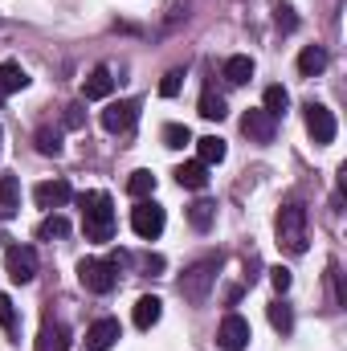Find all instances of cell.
<instances>
[{
	"instance_id": "1",
	"label": "cell",
	"mask_w": 347,
	"mask_h": 351,
	"mask_svg": "<svg viewBox=\"0 0 347 351\" xmlns=\"http://www.w3.org/2000/svg\"><path fill=\"white\" fill-rule=\"evenodd\" d=\"M78 208H82L86 241H110L115 237V204H110L106 192H82L78 196Z\"/></svg>"
},
{
	"instance_id": "2",
	"label": "cell",
	"mask_w": 347,
	"mask_h": 351,
	"mask_svg": "<svg viewBox=\"0 0 347 351\" xmlns=\"http://www.w3.org/2000/svg\"><path fill=\"white\" fill-rule=\"evenodd\" d=\"M307 208L298 204V200H290V204H282V213H278V245L286 250V254H307Z\"/></svg>"
},
{
	"instance_id": "3",
	"label": "cell",
	"mask_w": 347,
	"mask_h": 351,
	"mask_svg": "<svg viewBox=\"0 0 347 351\" xmlns=\"http://www.w3.org/2000/svg\"><path fill=\"white\" fill-rule=\"evenodd\" d=\"M217 269H221V254L200 258V262L180 278V294H184L188 302H204V298H208V286L217 282Z\"/></svg>"
},
{
	"instance_id": "4",
	"label": "cell",
	"mask_w": 347,
	"mask_h": 351,
	"mask_svg": "<svg viewBox=\"0 0 347 351\" xmlns=\"http://www.w3.org/2000/svg\"><path fill=\"white\" fill-rule=\"evenodd\" d=\"M78 282L86 286L90 294H110L115 282H119V269L110 265V258H106V262H102V258H82V262H78Z\"/></svg>"
},
{
	"instance_id": "5",
	"label": "cell",
	"mask_w": 347,
	"mask_h": 351,
	"mask_svg": "<svg viewBox=\"0 0 347 351\" xmlns=\"http://www.w3.org/2000/svg\"><path fill=\"white\" fill-rule=\"evenodd\" d=\"M164 225H168V217H164V208L147 196V200H139L135 208H131V229H135V237H143V241H156L160 233H164Z\"/></svg>"
},
{
	"instance_id": "6",
	"label": "cell",
	"mask_w": 347,
	"mask_h": 351,
	"mask_svg": "<svg viewBox=\"0 0 347 351\" xmlns=\"http://www.w3.org/2000/svg\"><path fill=\"white\" fill-rule=\"evenodd\" d=\"M4 265H8V278L16 286H25V282L37 278V250L33 245H8L4 250Z\"/></svg>"
},
{
	"instance_id": "7",
	"label": "cell",
	"mask_w": 347,
	"mask_h": 351,
	"mask_svg": "<svg viewBox=\"0 0 347 351\" xmlns=\"http://www.w3.org/2000/svg\"><path fill=\"white\" fill-rule=\"evenodd\" d=\"M135 119H139V102H135V98L106 102V110H102V131L123 135V131H131V123H135Z\"/></svg>"
},
{
	"instance_id": "8",
	"label": "cell",
	"mask_w": 347,
	"mask_h": 351,
	"mask_svg": "<svg viewBox=\"0 0 347 351\" xmlns=\"http://www.w3.org/2000/svg\"><path fill=\"white\" fill-rule=\"evenodd\" d=\"M250 339H254V331H250V323H246L241 315H225V319H221V331H217L221 351H246Z\"/></svg>"
},
{
	"instance_id": "9",
	"label": "cell",
	"mask_w": 347,
	"mask_h": 351,
	"mask_svg": "<svg viewBox=\"0 0 347 351\" xmlns=\"http://www.w3.org/2000/svg\"><path fill=\"white\" fill-rule=\"evenodd\" d=\"M307 131L315 143H331L335 139V114L323 102H307Z\"/></svg>"
},
{
	"instance_id": "10",
	"label": "cell",
	"mask_w": 347,
	"mask_h": 351,
	"mask_svg": "<svg viewBox=\"0 0 347 351\" xmlns=\"http://www.w3.org/2000/svg\"><path fill=\"white\" fill-rule=\"evenodd\" d=\"M33 200H37V208H49V213H53V208H62L66 200H74V188H70V180L58 176V180L37 184V188H33Z\"/></svg>"
},
{
	"instance_id": "11",
	"label": "cell",
	"mask_w": 347,
	"mask_h": 351,
	"mask_svg": "<svg viewBox=\"0 0 347 351\" xmlns=\"http://www.w3.org/2000/svg\"><path fill=\"white\" fill-rule=\"evenodd\" d=\"M119 339H123L119 319H98V323L86 331V351H110Z\"/></svg>"
},
{
	"instance_id": "12",
	"label": "cell",
	"mask_w": 347,
	"mask_h": 351,
	"mask_svg": "<svg viewBox=\"0 0 347 351\" xmlns=\"http://www.w3.org/2000/svg\"><path fill=\"white\" fill-rule=\"evenodd\" d=\"M241 131H246L254 143H270V139H274V131H278V119H270L265 110H246Z\"/></svg>"
},
{
	"instance_id": "13",
	"label": "cell",
	"mask_w": 347,
	"mask_h": 351,
	"mask_svg": "<svg viewBox=\"0 0 347 351\" xmlns=\"http://www.w3.org/2000/svg\"><path fill=\"white\" fill-rule=\"evenodd\" d=\"M66 348H70V327L45 319L41 323V335H37V351H66Z\"/></svg>"
},
{
	"instance_id": "14",
	"label": "cell",
	"mask_w": 347,
	"mask_h": 351,
	"mask_svg": "<svg viewBox=\"0 0 347 351\" xmlns=\"http://www.w3.org/2000/svg\"><path fill=\"white\" fill-rule=\"evenodd\" d=\"M21 208V180L16 176H0V221H12Z\"/></svg>"
},
{
	"instance_id": "15",
	"label": "cell",
	"mask_w": 347,
	"mask_h": 351,
	"mask_svg": "<svg viewBox=\"0 0 347 351\" xmlns=\"http://www.w3.org/2000/svg\"><path fill=\"white\" fill-rule=\"evenodd\" d=\"M160 315H164V302H160L156 294H143V298L135 302V327H139V331H152V327L160 323Z\"/></svg>"
},
{
	"instance_id": "16",
	"label": "cell",
	"mask_w": 347,
	"mask_h": 351,
	"mask_svg": "<svg viewBox=\"0 0 347 351\" xmlns=\"http://www.w3.org/2000/svg\"><path fill=\"white\" fill-rule=\"evenodd\" d=\"M221 74H225V82H229V86H246V82L254 78V58L233 53V58L225 62V70H221Z\"/></svg>"
},
{
	"instance_id": "17",
	"label": "cell",
	"mask_w": 347,
	"mask_h": 351,
	"mask_svg": "<svg viewBox=\"0 0 347 351\" xmlns=\"http://www.w3.org/2000/svg\"><path fill=\"white\" fill-rule=\"evenodd\" d=\"M327 70V49L323 45H307L302 53H298V74L302 78H315V74H323Z\"/></svg>"
},
{
	"instance_id": "18",
	"label": "cell",
	"mask_w": 347,
	"mask_h": 351,
	"mask_svg": "<svg viewBox=\"0 0 347 351\" xmlns=\"http://www.w3.org/2000/svg\"><path fill=\"white\" fill-rule=\"evenodd\" d=\"M229 156V147H225V139H217V135H204V139H196V160L204 164V168H213V164H221Z\"/></svg>"
},
{
	"instance_id": "19",
	"label": "cell",
	"mask_w": 347,
	"mask_h": 351,
	"mask_svg": "<svg viewBox=\"0 0 347 351\" xmlns=\"http://www.w3.org/2000/svg\"><path fill=\"white\" fill-rule=\"evenodd\" d=\"M110 90H115L110 70H106V66H98V70H90V78L82 82V98H110Z\"/></svg>"
},
{
	"instance_id": "20",
	"label": "cell",
	"mask_w": 347,
	"mask_h": 351,
	"mask_svg": "<svg viewBox=\"0 0 347 351\" xmlns=\"http://www.w3.org/2000/svg\"><path fill=\"white\" fill-rule=\"evenodd\" d=\"M29 86V74L21 70V62H0V94H16Z\"/></svg>"
},
{
	"instance_id": "21",
	"label": "cell",
	"mask_w": 347,
	"mask_h": 351,
	"mask_svg": "<svg viewBox=\"0 0 347 351\" xmlns=\"http://www.w3.org/2000/svg\"><path fill=\"white\" fill-rule=\"evenodd\" d=\"M176 180H180V188H196V192H200V188L208 184V168H204L200 160H196V164H180V168H176Z\"/></svg>"
},
{
	"instance_id": "22",
	"label": "cell",
	"mask_w": 347,
	"mask_h": 351,
	"mask_svg": "<svg viewBox=\"0 0 347 351\" xmlns=\"http://www.w3.org/2000/svg\"><path fill=\"white\" fill-rule=\"evenodd\" d=\"M213 217H217V204H213V200H196V204L188 208V221H192L196 233H208V229H213Z\"/></svg>"
},
{
	"instance_id": "23",
	"label": "cell",
	"mask_w": 347,
	"mask_h": 351,
	"mask_svg": "<svg viewBox=\"0 0 347 351\" xmlns=\"http://www.w3.org/2000/svg\"><path fill=\"white\" fill-rule=\"evenodd\" d=\"M286 106H290V94L282 86H270L265 90V98H261V110L270 114V119H282L286 114Z\"/></svg>"
},
{
	"instance_id": "24",
	"label": "cell",
	"mask_w": 347,
	"mask_h": 351,
	"mask_svg": "<svg viewBox=\"0 0 347 351\" xmlns=\"http://www.w3.org/2000/svg\"><path fill=\"white\" fill-rule=\"evenodd\" d=\"M127 192H131L135 200H147V196L156 192V176L143 172V168H139V172H131V180H127Z\"/></svg>"
},
{
	"instance_id": "25",
	"label": "cell",
	"mask_w": 347,
	"mask_h": 351,
	"mask_svg": "<svg viewBox=\"0 0 347 351\" xmlns=\"http://www.w3.org/2000/svg\"><path fill=\"white\" fill-rule=\"evenodd\" d=\"M66 233H70V221H66V217H58V213H49V217H45L41 225H37V237H41V241L66 237Z\"/></svg>"
},
{
	"instance_id": "26",
	"label": "cell",
	"mask_w": 347,
	"mask_h": 351,
	"mask_svg": "<svg viewBox=\"0 0 347 351\" xmlns=\"http://www.w3.org/2000/svg\"><path fill=\"white\" fill-rule=\"evenodd\" d=\"M270 327H274L278 335H290V331H294V315H290L286 302H270Z\"/></svg>"
},
{
	"instance_id": "27",
	"label": "cell",
	"mask_w": 347,
	"mask_h": 351,
	"mask_svg": "<svg viewBox=\"0 0 347 351\" xmlns=\"http://www.w3.org/2000/svg\"><path fill=\"white\" fill-rule=\"evenodd\" d=\"M200 114H204V119H217V123H221V119L229 114V106H225V98H221V94L204 90V98H200Z\"/></svg>"
},
{
	"instance_id": "28",
	"label": "cell",
	"mask_w": 347,
	"mask_h": 351,
	"mask_svg": "<svg viewBox=\"0 0 347 351\" xmlns=\"http://www.w3.org/2000/svg\"><path fill=\"white\" fill-rule=\"evenodd\" d=\"M188 143H192V131H188L184 123H168V127H164V147L180 152V147H188Z\"/></svg>"
},
{
	"instance_id": "29",
	"label": "cell",
	"mask_w": 347,
	"mask_h": 351,
	"mask_svg": "<svg viewBox=\"0 0 347 351\" xmlns=\"http://www.w3.org/2000/svg\"><path fill=\"white\" fill-rule=\"evenodd\" d=\"M37 152H41V156H62V135L49 131V127H41V131H37Z\"/></svg>"
},
{
	"instance_id": "30",
	"label": "cell",
	"mask_w": 347,
	"mask_h": 351,
	"mask_svg": "<svg viewBox=\"0 0 347 351\" xmlns=\"http://www.w3.org/2000/svg\"><path fill=\"white\" fill-rule=\"evenodd\" d=\"M0 327H4L8 335H16V306H12L8 294H0Z\"/></svg>"
},
{
	"instance_id": "31",
	"label": "cell",
	"mask_w": 347,
	"mask_h": 351,
	"mask_svg": "<svg viewBox=\"0 0 347 351\" xmlns=\"http://www.w3.org/2000/svg\"><path fill=\"white\" fill-rule=\"evenodd\" d=\"M180 86H184V70H168V74H164V82H160V94H164V98H176Z\"/></svg>"
},
{
	"instance_id": "32",
	"label": "cell",
	"mask_w": 347,
	"mask_h": 351,
	"mask_svg": "<svg viewBox=\"0 0 347 351\" xmlns=\"http://www.w3.org/2000/svg\"><path fill=\"white\" fill-rule=\"evenodd\" d=\"M270 282H274V290L286 294V290H290V269H286V265H274V269H270Z\"/></svg>"
},
{
	"instance_id": "33",
	"label": "cell",
	"mask_w": 347,
	"mask_h": 351,
	"mask_svg": "<svg viewBox=\"0 0 347 351\" xmlns=\"http://www.w3.org/2000/svg\"><path fill=\"white\" fill-rule=\"evenodd\" d=\"M82 123H86V114H82V106H78V102H74V106H66V127H74V131H78Z\"/></svg>"
},
{
	"instance_id": "34",
	"label": "cell",
	"mask_w": 347,
	"mask_h": 351,
	"mask_svg": "<svg viewBox=\"0 0 347 351\" xmlns=\"http://www.w3.org/2000/svg\"><path fill=\"white\" fill-rule=\"evenodd\" d=\"M4 241H8V237H4V233H0V245H4Z\"/></svg>"
},
{
	"instance_id": "35",
	"label": "cell",
	"mask_w": 347,
	"mask_h": 351,
	"mask_svg": "<svg viewBox=\"0 0 347 351\" xmlns=\"http://www.w3.org/2000/svg\"><path fill=\"white\" fill-rule=\"evenodd\" d=\"M0 143H4V131H0Z\"/></svg>"
},
{
	"instance_id": "36",
	"label": "cell",
	"mask_w": 347,
	"mask_h": 351,
	"mask_svg": "<svg viewBox=\"0 0 347 351\" xmlns=\"http://www.w3.org/2000/svg\"><path fill=\"white\" fill-rule=\"evenodd\" d=\"M0 102H4V94H0Z\"/></svg>"
}]
</instances>
